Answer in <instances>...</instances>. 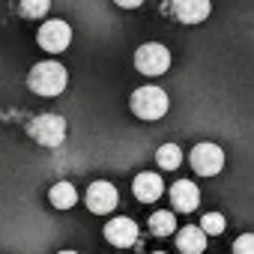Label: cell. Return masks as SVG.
<instances>
[{"mask_svg": "<svg viewBox=\"0 0 254 254\" xmlns=\"http://www.w3.org/2000/svg\"><path fill=\"white\" fill-rule=\"evenodd\" d=\"M27 87L36 93V96H60L66 87H69V72L63 63L57 60H42L30 69L27 75Z\"/></svg>", "mask_w": 254, "mask_h": 254, "instance_id": "cell-1", "label": "cell"}, {"mask_svg": "<svg viewBox=\"0 0 254 254\" xmlns=\"http://www.w3.org/2000/svg\"><path fill=\"white\" fill-rule=\"evenodd\" d=\"M129 105H132V114H135V117H141V120H150V123H153V120H162V117L168 114L171 99H168V93H165L162 87L147 84V87H138V90L132 93Z\"/></svg>", "mask_w": 254, "mask_h": 254, "instance_id": "cell-2", "label": "cell"}, {"mask_svg": "<svg viewBox=\"0 0 254 254\" xmlns=\"http://www.w3.org/2000/svg\"><path fill=\"white\" fill-rule=\"evenodd\" d=\"M66 120L60 114H39L30 120L27 126V135L39 144V147H48V150H57L63 141H66Z\"/></svg>", "mask_w": 254, "mask_h": 254, "instance_id": "cell-3", "label": "cell"}, {"mask_svg": "<svg viewBox=\"0 0 254 254\" xmlns=\"http://www.w3.org/2000/svg\"><path fill=\"white\" fill-rule=\"evenodd\" d=\"M135 69L147 78H159L171 69V51L159 42H144L135 51Z\"/></svg>", "mask_w": 254, "mask_h": 254, "instance_id": "cell-4", "label": "cell"}, {"mask_svg": "<svg viewBox=\"0 0 254 254\" xmlns=\"http://www.w3.org/2000/svg\"><path fill=\"white\" fill-rule=\"evenodd\" d=\"M36 42H39L42 51H48V54H60V51H66L69 42H72V27H69L63 18H51V21H45V24L39 27Z\"/></svg>", "mask_w": 254, "mask_h": 254, "instance_id": "cell-5", "label": "cell"}, {"mask_svg": "<svg viewBox=\"0 0 254 254\" xmlns=\"http://www.w3.org/2000/svg\"><path fill=\"white\" fill-rule=\"evenodd\" d=\"M189 162H191L194 174H200V177H215V174H221V168H224V153H221L218 144L203 141V144H197V147L191 150Z\"/></svg>", "mask_w": 254, "mask_h": 254, "instance_id": "cell-6", "label": "cell"}, {"mask_svg": "<svg viewBox=\"0 0 254 254\" xmlns=\"http://www.w3.org/2000/svg\"><path fill=\"white\" fill-rule=\"evenodd\" d=\"M87 209L90 212H96V215H108V212H114L117 209V203H120V194H117V189L111 186V183H105V180H96L90 189H87Z\"/></svg>", "mask_w": 254, "mask_h": 254, "instance_id": "cell-7", "label": "cell"}, {"mask_svg": "<svg viewBox=\"0 0 254 254\" xmlns=\"http://www.w3.org/2000/svg\"><path fill=\"white\" fill-rule=\"evenodd\" d=\"M105 239L117 248H129L138 242V224L132 218H126V215H117L105 224Z\"/></svg>", "mask_w": 254, "mask_h": 254, "instance_id": "cell-8", "label": "cell"}, {"mask_svg": "<svg viewBox=\"0 0 254 254\" xmlns=\"http://www.w3.org/2000/svg\"><path fill=\"white\" fill-rule=\"evenodd\" d=\"M171 12H174V18L177 21H183V24H200V21H206L209 18V12H212V3L209 0H171Z\"/></svg>", "mask_w": 254, "mask_h": 254, "instance_id": "cell-9", "label": "cell"}, {"mask_svg": "<svg viewBox=\"0 0 254 254\" xmlns=\"http://www.w3.org/2000/svg\"><path fill=\"white\" fill-rule=\"evenodd\" d=\"M132 191H135V197H138L141 203H153V200H159V197L165 194L162 174H156V171H141V174L135 177V183H132Z\"/></svg>", "mask_w": 254, "mask_h": 254, "instance_id": "cell-10", "label": "cell"}, {"mask_svg": "<svg viewBox=\"0 0 254 254\" xmlns=\"http://www.w3.org/2000/svg\"><path fill=\"white\" fill-rule=\"evenodd\" d=\"M168 194H171V203H174L177 212H194L197 203H200V191L191 180H177Z\"/></svg>", "mask_w": 254, "mask_h": 254, "instance_id": "cell-11", "label": "cell"}, {"mask_svg": "<svg viewBox=\"0 0 254 254\" xmlns=\"http://www.w3.org/2000/svg\"><path fill=\"white\" fill-rule=\"evenodd\" d=\"M177 248L183 251V254H203V248H206V236L200 233V227H183V230H177Z\"/></svg>", "mask_w": 254, "mask_h": 254, "instance_id": "cell-12", "label": "cell"}, {"mask_svg": "<svg viewBox=\"0 0 254 254\" xmlns=\"http://www.w3.org/2000/svg\"><path fill=\"white\" fill-rule=\"evenodd\" d=\"M48 200L54 209H72L78 203V189L72 183H54L51 191H48Z\"/></svg>", "mask_w": 254, "mask_h": 254, "instance_id": "cell-13", "label": "cell"}, {"mask_svg": "<svg viewBox=\"0 0 254 254\" xmlns=\"http://www.w3.org/2000/svg\"><path fill=\"white\" fill-rule=\"evenodd\" d=\"M156 162H159L162 171H177V168L183 165V150H180L177 144H162V147L156 150Z\"/></svg>", "mask_w": 254, "mask_h": 254, "instance_id": "cell-14", "label": "cell"}, {"mask_svg": "<svg viewBox=\"0 0 254 254\" xmlns=\"http://www.w3.org/2000/svg\"><path fill=\"white\" fill-rule=\"evenodd\" d=\"M150 230H153L156 236H171V233H177V218H174V212H168V209L153 212V218H150Z\"/></svg>", "mask_w": 254, "mask_h": 254, "instance_id": "cell-15", "label": "cell"}, {"mask_svg": "<svg viewBox=\"0 0 254 254\" xmlns=\"http://www.w3.org/2000/svg\"><path fill=\"white\" fill-rule=\"evenodd\" d=\"M48 9H51V0H18V12H21V18H30V21L45 18Z\"/></svg>", "mask_w": 254, "mask_h": 254, "instance_id": "cell-16", "label": "cell"}, {"mask_svg": "<svg viewBox=\"0 0 254 254\" xmlns=\"http://www.w3.org/2000/svg\"><path fill=\"white\" fill-rule=\"evenodd\" d=\"M200 233H203V236H218V233H224V215H221V212H206V215L200 218Z\"/></svg>", "mask_w": 254, "mask_h": 254, "instance_id": "cell-17", "label": "cell"}, {"mask_svg": "<svg viewBox=\"0 0 254 254\" xmlns=\"http://www.w3.org/2000/svg\"><path fill=\"white\" fill-rule=\"evenodd\" d=\"M233 254H254V236L251 233H242L233 242Z\"/></svg>", "mask_w": 254, "mask_h": 254, "instance_id": "cell-18", "label": "cell"}, {"mask_svg": "<svg viewBox=\"0 0 254 254\" xmlns=\"http://www.w3.org/2000/svg\"><path fill=\"white\" fill-rule=\"evenodd\" d=\"M114 3H117L120 9H138V6L144 3V0H114Z\"/></svg>", "mask_w": 254, "mask_h": 254, "instance_id": "cell-19", "label": "cell"}, {"mask_svg": "<svg viewBox=\"0 0 254 254\" xmlns=\"http://www.w3.org/2000/svg\"><path fill=\"white\" fill-rule=\"evenodd\" d=\"M57 254H78V251H57Z\"/></svg>", "mask_w": 254, "mask_h": 254, "instance_id": "cell-20", "label": "cell"}, {"mask_svg": "<svg viewBox=\"0 0 254 254\" xmlns=\"http://www.w3.org/2000/svg\"><path fill=\"white\" fill-rule=\"evenodd\" d=\"M153 254H165V251H153Z\"/></svg>", "mask_w": 254, "mask_h": 254, "instance_id": "cell-21", "label": "cell"}]
</instances>
